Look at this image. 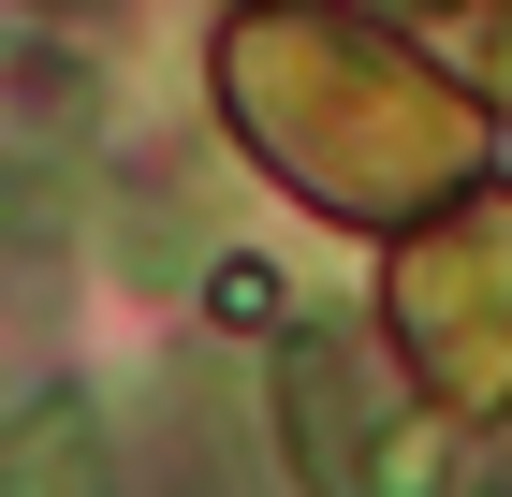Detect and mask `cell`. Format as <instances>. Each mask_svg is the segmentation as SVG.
I'll return each instance as SVG.
<instances>
[{
    "label": "cell",
    "mask_w": 512,
    "mask_h": 497,
    "mask_svg": "<svg viewBox=\"0 0 512 497\" xmlns=\"http://www.w3.org/2000/svg\"><path fill=\"white\" fill-rule=\"evenodd\" d=\"M44 15H103V0H44Z\"/></svg>",
    "instance_id": "3"
},
{
    "label": "cell",
    "mask_w": 512,
    "mask_h": 497,
    "mask_svg": "<svg viewBox=\"0 0 512 497\" xmlns=\"http://www.w3.org/2000/svg\"><path fill=\"white\" fill-rule=\"evenodd\" d=\"M205 293H220V322H278V278H264V264H220Z\"/></svg>",
    "instance_id": "2"
},
{
    "label": "cell",
    "mask_w": 512,
    "mask_h": 497,
    "mask_svg": "<svg viewBox=\"0 0 512 497\" xmlns=\"http://www.w3.org/2000/svg\"><path fill=\"white\" fill-rule=\"evenodd\" d=\"M0 497H118L103 410H88V395H30V410H0Z\"/></svg>",
    "instance_id": "1"
}]
</instances>
